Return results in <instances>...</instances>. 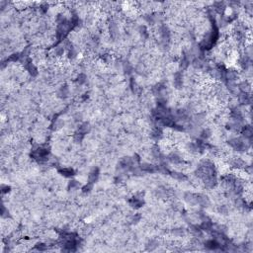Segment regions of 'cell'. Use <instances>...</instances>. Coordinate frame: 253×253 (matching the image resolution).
<instances>
[{
    "label": "cell",
    "mask_w": 253,
    "mask_h": 253,
    "mask_svg": "<svg viewBox=\"0 0 253 253\" xmlns=\"http://www.w3.org/2000/svg\"><path fill=\"white\" fill-rule=\"evenodd\" d=\"M78 130H79V133H80V134H82V135L86 134V133L89 130V124L83 123L82 125H80V127L78 128Z\"/></svg>",
    "instance_id": "11"
},
{
    "label": "cell",
    "mask_w": 253,
    "mask_h": 253,
    "mask_svg": "<svg viewBox=\"0 0 253 253\" xmlns=\"http://www.w3.org/2000/svg\"><path fill=\"white\" fill-rule=\"evenodd\" d=\"M206 246L208 247L209 249H213V250H215V249H217L219 248L220 246H221V244H220L219 242H217V241L216 240V239H213V240H209V241H207L206 242Z\"/></svg>",
    "instance_id": "8"
},
{
    "label": "cell",
    "mask_w": 253,
    "mask_h": 253,
    "mask_svg": "<svg viewBox=\"0 0 253 253\" xmlns=\"http://www.w3.org/2000/svg\"><path fill=\"white\" fill-rule=\"evenodd\" d=\"M252 129L250 126H245L242 128V135L245 138V140H250L252 138Z\"/></svg>",
    "instance_id": "6"
},
{
    "label": "cell",
    "mask_w": 253,
    "mask_h": 253,
    "mask_svg": "<svg viewBox=\"0 0 253 253\" xmlns=\"http://www.w3.org/2000/svg\"><path fill=\"white\" fill-rule=\"evenodd\" d=\"M59 172H61L63 176H65V177H70V176H72L73 173H74L71 168H63V169L59 170Z\"/></svg>",
    "instance_id": "10"
},
{
    "label": "cell",
    "mask_w": 253,
    "mask_h": 253,
    "mask_svg": "<svg viewBox=\"0 0 253 253\" xmlns=\"http://www.w3.org/2000/svg\"><path fill=\"white\" fill-rule=\"evenodd\" d=\"M229 145L232 148H234L235 150H238V151H244L248 148V145H247L246 141L239 138H232V140H229Z\"/></svg>",
    "instance_id": "1"
},
{
    "label": "cell",
    "mask_w": 253,
    "mask_h": 253,
    "mask_svg": "<svg viewBox=\"0 0 253 253\" xmlns=\"http://www.w3.org/2000/svg\"><path fill=\"white\" fill-rule=\"evenodd\" d=\"M157 246H158V243H157V241H155V240H150V241L148 242V247L149 250L155 249Z\"/></svg>",
    "instance_id": "13"
},
{
    "label": "cell",
    "mask_w": 253,
    "mask_h": 253,
    "mask_svg": "<svg viewBox=\"0 0 253 253\" xmlns=\"http://www.w3.org/2000/svg\"><path fill=\"white\" fill-rule=\"evenodd\" d=\"M224 76L229 82H234L236 78L238 77V73L234 69H228L227 71H225Z\"/></svg>",
    "instance_id": "2"
},
{
    "label": "cell",
    "mask_w": 253,
    "mask_h": 253,
    "mask_svg": "<svg viewBox=\"0 0 253 253\" xmlns=\"http://www.w3.org/2000/svg\"><path fill=\"white\" fill-rule=\"evenodd\" d=\"M86 79H87L86 75H85V74H82V73H81V74H79V76L77 77V82L79 83V84H84V83L86 82Z\"/></svg>",
    "instance_id": "14"
},
{
    "label": "cell",
    "mask_w": 253,
    "mask_h": 253,
    "mask_svg": "<svg viewBox=\"0 0 253 253\" xmlns=\"http://www.w3.org/2000/svg\"><path fill=\"white\" fill-rule=\"evenodd\" d=\"M169 160L173 163V164H180V163H182V158L176 153L170 154V155H169Z\"/></svg>",
    "instance_id": "9"
},
{
    "label": "cell",
    "mask_w": 253,
    "mask_h": 253,
    "mask_svg": "<svg viewBox=\"0 0 253 253\" xmlns=\"http://www.w3.org/2000/svg\"><path fill=\"white\" fill-rule=\"evenodd\" d=\"M98 175H99V172H98V169H93L90 172V174L88 175V183L93 184L95 181L97 180Z\"/></svg>",
    "instance_id": "7"
},
{
    "label": "cell",
    "mask_w": 253,
    "mask_h": 253,
    "mask_svg": "<svg viewBox=\"0 0 253 253\" xmlns=\"http://www.w3.org/2000/svg\"><path fill=\"white\" fill-rule=\"evenodd\" d=\"M172 177L175 178V179H177V180H184V179H185V176L182 173H180V172H173L172 173Z\"/></svg>",
    "instance_id": "12"
},
{
    "label": "cell",
    "mask_w": 253,
    "mask_h": 253,
    "mask_svg": "<svg viewBox=\"0 0 253 253\" xmlns=\"http://www.w3.org/2000/svg\"><path fill=\"white\" fill-rule=\"evenodd\" d=\"M78 187H79V183H78L77 181H75V180L70 181V183H69V188L74 189V188H78Z\"/></svg>",
    "instance_id": "16"
},
{
    "label": "cell",
    "mask_w": 253,
    "mask_h": 253,
    "mask_svg": "<svg viewBox=\"0 0 253 253\" xmlns=\"http://www.w3.org/2000/svg\"><path fill=\"white\" fill-rule=\"evenodd\" d=\"M201 135H202L201 137H202L203 138H206V140H207V138H209L211 137V132H210V130L207 129V130H204Z\"/></svg>",
    "instance_id": "15"
},
{
    "label": "cell",
    "mask_w": 253,
    "mask_h": 253,
    "mask_svg": "<svg viewBox=\"0 0 253 253\" xmlns=\"http://www.w3.org/2000/svg\"><path fill=\"white\" fill-rule=\"evenodd\" d=\"M238 99H239V102L241 104H249L251 102V98H250V95L249 93H240L238 95Z\"/></svg>",
    "instance_id": "4"
},
{
    "label": "cell",
    "mask_w": 253,
    "mask_h": 253,
    "mask_svg": "<svg viewBox=\"0 0 253 253\" xmlns=\"http://www.w3.org/2000/svg\"><path fill=\"white\" fill-rule=\"evenodd\" d=\"M173 83L176 88H181L182 85H183V76H182L181 73H176L175 76H174Z\"/></svg>",
    "instance_id": "3"
},
{
    "label": "cell",
    "mask_w": 253,
    "mask_h": 253,
    "mask_svg": "<svg viewBox=\"0 0 253 253\" xmlns=\"http://www.w3.org/2000/svg\"><path fill=\"white\" fill-rule=\"evenodd\" d=\"M140 169L143 171H145V172H148V173H153L156 171L155 166L150 164V163H143V164H141Z\"/></svg>",
    "instance_id": "5"
},
{
    "label": "cell",
    "mask_w": 253,
    "mask_h": 253,
    "mask_svg": "<svg viewBox=\"0 0 253 253\" xmlns=\"http://www.w3.org/2000/svg\"><path fill=\"white\" fill-rule=\"evenodd\" d=\"M37 248H38V250H41V251H43V250H46L47 249V245H45V244H38L37 245Z\"/></svg>",
    "instance_id": "17"
}]
</instances>
